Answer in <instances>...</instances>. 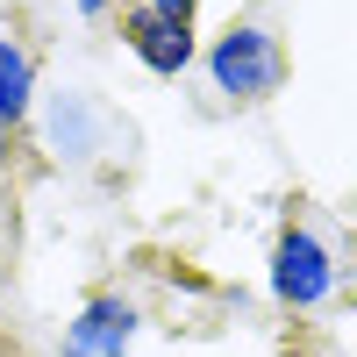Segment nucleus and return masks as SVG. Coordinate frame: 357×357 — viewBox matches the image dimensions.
I'll return each mask as SVG.
<instances>
[{"mask_svg": "<svg viewBox=\"0 0 357 357\" xmlns=\"http://www.w3.org/2000/svg\"><path fill=\"white\" fill-rule=\"evenodd\" d=\"M158 15H165V22H178V29H186V22H193V0H158Z\"/></svg>", "mask_w": 357, "mask_h": 357, "instance_id": "nucleus-5", "label": "nucleus"}, {"mask_svg": "<svg viewBox=\"0 0 357 357\" xmlns=\"http://www.w3.org/2000/svg\"><path fill=\"white\" fill-rule=\"evenodd\" d=\"M22 79H29L22 50H0V122H15V114H22Z\"/></svg>", "mask_w": 357, "mask_h": 357, "instance_id": "nucleus-4", "label": "nucleus"}, {"mask_svg": "<svg viewBox=\"0 0 357 357\" xmlns=\"http://www.w3.org/2000/svg\"><path fill=\"white\" fill-rule=\"evenodd\" d=\"M129 43H136V57H143V65H151V72H178V65H186V57H193V43H186V29H178V22H165L158 8H129Z\"/></svg>", "mask_w": 357, "mask_h": 357, "instance_id": "nucleus-2", "label": "nucleus"}, {"mask_svg": "<svg viewBox=\"0 0 357 357\" xmlns=\"http://www.w3.org/2000/svg\"><path fill=\"white\" fill-rule=\"evenodd\" d=\"M279 293L293 307H307V301L329 293V264H321V250L307 243V236H286L279 243Z\"/></svg>", "mask_w": 357, "mask_h": 357, "instance_id": "nucleus-3", "label": "nucleus"}, {"mask_svg": "<svg viewBox=\"0 0 357 357\" xmlns=\"http://www.w3.org/2000/svg\"><path fill=\"white\" fill-rule=\"evenodd\" d=\"M215 79L236 100H264V93H279L286 57H279V43L264 36V29H229V36L215 43Z\"/></svg>", "mask_w": 357, "mask_h": 357, "instance_id": "nucleus-1", "label": "nucleus"}, {"mask_svg": "<svg viewBox=\"0 0 357 357\" xmlns=\"http://www.w3.org/2000/svg\"><path fill=\"white\" fill-rule=\"evenodd\" d=\"M86 8H100V0H86Z\"/></svg>", "mask_w": 357, "mask_h": 357, "instance_id": "nucleus-6", "label": "nucleus"}]
</instances>
